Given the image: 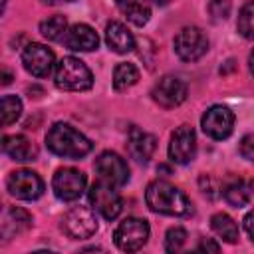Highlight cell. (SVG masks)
Listing matches in <instances>:
<instances>
[{"instance_id":"obj_1","label":"cell","mask_w":254,"mask_h":254,"mask_svg":"<svg viewBox=\"0 0 254 254\" xmlns=\"http://www.w3.org/2000/svg\"><path fill=\"white\" fill-rule=\"evenodd\" d=\"M147 206L157 214L167 216H189L192 214V202L189 196L167 181H153L145 190Z\"/></svg>"},{"instance_id":"obj_2","label":"cell","mask_w":254,"mask_h":254,"mask_svg":"<svg viewBox=\"0 0 254 254\" xmlns=\"http://www.w3.org/2000/svg\"><path fill=\"white\" fill-rule=\"evenodd\" d=\"M46 147L58 157L81 159L93 149V143L69 123L60 121V123H54L46 133Z\"/></svg>"},{"instance_id":"obj_3","label":"cell","mask_w":254,"mask_h":254,"mask_svg":"<svg viewBox=\"0 0 254 254\" xmlns=\"http://www.w3.org/2000/svg\"><path fill=\"white\" fill-rule=\"evenodd\" d=\"M56 85L64 91H87L93 85L91 69L73 56H65L56 65Z\"/></svg>"},{"instance_id":"obj_4","label":"cell","mask_w":254,"mask_h":254,"mask_svg":"<svg viewBox=\"0 0 254 254\" xmlns=\"http://www.w3.org/2000/svg\"><path fill=\"white\" fill-rule=\"evenodd\" d=\"M149 238V222L145 218H125L113 232V242L123 252H137L147 244Z\"/></svg>"},{"instance_id":"obj_5","label":"cell","mask_w":254,"mask_h":254,"mask_svg":"<svg viewBox=\"0 0 254 254\" xmlns=\"http://www.w3.org/2000/svg\"><path fill=\"white\" fill-rule=\"evenodd\" d=\"M173 46H175V54L183 62H196L208 52V38L196 26H185L183 30L177 32Z\"/></svg>"},{"instance_id":"obj_6","label":"cell","mask_w":254,"mask_h":254,"mask_svg":"<svg viewBox=\"0 0 254 254\" xmlns=\"http://www.w3.org/2000/svg\"><path fill=\"white\" fill-rule=\"evenodd\" d=\"M89 202H91L93 210H97L105 220H115L123 210V200H121L119 192L115 190V187H111L109 183H105L101 179H97L91 185Z\"/></svg>"},{"instance_id":"obj_7","label":"cell","mask_w":254,"mask_h":254,"mask_svg":"<svg viewBox=\"0 0 254 254\" xmlns=\"http://www.w3.org/2000/svg\"><path fill=\"white\" fill-rule=\"evenodd\" d=\"M62 230L75 240L89 238L97 232V216L89 206H73L62 218Z\"/></svg>"},{"instance_id":"obj_8","label":"cell","mask_w":254,"mask_h":254,"mask_svg":"<svg viewBox=\"0 0 254 254\" xmlns=\"http://www.w3.org/2000/svg\"><path fill=\"white\" fill-rule=\"evenodd\" d=\"M6 189L12 196L20 200H36L44 194V181L38 173L30 169H18L12 171L6 179Z\"/></svg>"},{"instance_id":"obj_9","label":"cell","mask_w":254,"mask_h":254,"mask_svg":"<svg viewBox=\"0 0 254 254\" xmlns=\"http://www.w3.org/2000/svg\"><path fill=\"white\" fill-rule=\"evenodd\" d=\"M85 185H87L85 175L81 171L73 169V167L58 169L54 179H52L54 194L64 202H71V200L79 198L83 194V190H85Z\"/></svg>"},{"instance_id":"obj_10","label":"cell","mask_w":254,"mask_h":254,"mask_svg":"<svg viewBox=\"0 0 254 254\" xmlns=\"http://www.w3.org/2000/svg\"><path fill=\"white\" fill-rule=\"evenodd\" d=\"M200 127L204 135H208L214 141L228 139L234 129V113L226 105H212L204 111L200 119Z\"/></svg>"},{"instance_id":"obj_11","label":"cell","mask_w":254,"mask_h":254,"mask_svg":"<svg viewBox=\"0 0 254 254\" xmlns=\"http://www.w3.org/2000/svg\"><path fill=\"white\" fill-rule=\"evenodd\" d=\"M93 169L97 173V177L105 183H109L111 187H123L129 181V167L125 163V159H121L117 153L113 151H103L95 163Z\"/></svg>"},{"instance_id":"obj_12","label":"cell","mask_w":254,"mask_h":254,"mask_svg":"<svg viewBox=\"0 0 254 254\" xmlns=\"http://www.w3.org/2000/svg\"><path fill=\"white\" fill-rule=\"evenodd\" d=\"M196 153V135L190 125H179L171 133L169 141V159L177 165H187L194 159Z\"/></svg>"},{"instance_id":"obj_13","label":"cell","mask_w":254,"mask_h":254,"mask_svg":"<svg viewBox=\"0 0 254 254\" xmlns=\"http://www.w3.org/2000/svg\"><path fill=\"white\" fill-rule=\"evenodd\" d=\"M54 62H56L54 52L44 44L32 42L22 50V64L26 71L32 73L34 77H48L54 69Z\"/></svg>"},{"instance_id":"obj_14","label":"cell","mask_w":254,"mask_h":254,"mask_svg":"<svg viewBox=\"0 0 254 254\" xmlns=\"http://www.w3.org/2000/svg\"><path fill=\"white\" fill-rule=\"evenodd\" d=\"M153 101L159 103L165 109L179 107L187 99V83L175 75H163L155 85H153Z\"/></svg>"},{"instance_id":"obj_15","label":"cell","mask_w":254,"mask_h":254,"mask_svg":"<svg viewBox=\"0 0 254 254\" xmlns=\"http://www.w3.org/2000/svg\"><path fill=\"white\" fill-rule=\"evenodd\" d=\"M62 42L71 52H93L99 46V38L95 30L87 24H73L69 30H65Z\"/></svg>"},{"instance_id":"obj_16","label":"cell","mask_w":254,"mask_h":254,"mask_svg":"<svg viewBox=\"0 0 254 254\" xmlns=\"http://www.w3.org/2000/svg\"><path fill=\"white\" fill-rule=\"evenodd\" d=\"M0 149L18 163H30L38 157V147L26 137V135H8L2 139Z\"/></svg>"},{"instance_id":"obj_17","label":"cell","mask_w":254,"mask_h":254,"mask_svg":"<svg viewBox=\"0 0 254 254\" xmlns=\"http://www.w3.org/2000/svg\"><path fill=\"white\" fill-rule=\"evenodd\" d=\"M155 147H157V141L153 135L137 127H131L129 137H127V151L137 163H149V159L155 153Z\"/></svg>"},{"instance_id":"obj_18","label":"cell","mask_w":254,"mask_h":254,"mask_svg":"<svg viewBox=\"0 0 254 254\" xmlns=\"http://www.w3.org/2000/svg\"><path fill=\"white\" fill-rule=\"evenodd\" d=\"M105 42L115 54H127L135 48V38L121 22H109L105 26Z\"/></svg>"},{"instance_id":"obj_19","label":"cell","mask_w":254,"mask_h":254,"mask_svg":"<svg viewBox=\"0 0 254 254\" xmlns=\"http://www.w3.org/2000/svg\"><path fill=\"white\" fill-rule=\"evenodd\" d=\"M222 196L224 200L234 206V208H242L250 202L252 198V183L250 181H244V179H234V181H228L224 187H222Z\"/></svg>"},{"instance_id":"obj_20","label":"cell","mask_w":254,"mask_h":254,"mask_svg":"<svg viewBox=\"0 0 254 254\" xmlns=\"http://www.w3.org/2000/svg\"><path fill=\"white\" fill-rule=\"evenodd\" d=\"M119 12L135 26H145L151 18V6L147 0H115Z\"/></svg>"},{"instance_id":"obj_21","label":"cell","mask_w":254,"mask_h":254,"mask_svg":"<svg viewBox=\"0 0 254 254\" xmlns=\"http://www.w3.org/2000/svg\"><path fill=\"white\" fill-rule=\"evenodd\" d=\"M210 228L228 244L238 242V226L234 222L232 216H228L226 212H216L210 218Z\"/></svg>"},{"instance_id":"obj_22","label":"cell","mask_w":254,"mask_h":254,"mask_svg":"<svg viewBox=\"0 0 254 254\" xmlns=\"http://www.w3.org/2000/svg\"><path fill=\"white\" fill-rule=\"evenodd\" d=\"M139 81V69L135 64H117L113 69V89L115 91H125L131 85H135Z\"/></svg>"},{"instance_id":"obj_23","label":"cell","mask_w":254,"mask_h":254,"mask_svg":"<svg viewBox=\"0 0 254 254\" xmlns=\"http://www.w3.org/2000/svg\"><path fill=\"white\" fill-rule=\"evenodd\" d=\"M22 115V101L18 95H4L0 97V129L12 125Z\"/></svg>"},{"instance_id":"obj_24","label":"cell","mask_w":254,"mask_h":254,"mask_svg":"<svg viewBox=\"0 0 254 254\" xmlns=\"http://www.w3.org/2000/svg\"><path fill=\"white\" fill-rule=\"evenodd\" d=\"M65 30H67V20H65L64 16H60V14L50 16L48 20L40 22V34H42L44 38L52 40V42L62 40L64 34H65Z\"/></svg>"},{"instance_id":"obj_25","label":"cell","mask_w":254,"mask_h":254,"mask_svg":"<svg viewBox=\"0 0 254 254\" xmlns=\"http://www.w3.org/2000/svg\"><path fill=\"white\" fill-rule=\"evenodd\" d=\"M252 18H254V2L248 0L242 8H240V14H238V22H236V28L238 32L246 38V40H252V32H254V26H252Z\"/></svg>"},{"instance_id":"obj_26","label":"cell","mask_w":254,"mask_h":254,"mask_svg":"<svg viewBox=\"0 0 254 254\" xmlns=\"http://www.w3.org/2000/svg\"><path fill=\"white\" fill-rule=\"evenodd\" d=\"M187 242V230L181 226H173L165 234V250L167 252H179Z\"/></svg>"},{"instance_id":"obj_27","label":"cell","mask_w":254,"mask_h":254,"mask_svg":"<svg viewBox=\"0 0 254 254\" xmlns=\"http://www.w3.org/2000/svg\"><path fill=\"white\" fill-rule=\"evenodd\" d=\"M206 6L214 20H224L230 14V0H206Z\"/></svg>"},{"instance_id":"obj_28","label":"cell","mask_w":254,"mask_h":254,"mask_svg":"<svg viewBox=\"0 0 254 254\" xmlns=\"http://www.w3.org/2000/svg\"><path fill=\"white\" fill-rule=\"evenodd\" d=\"M238 153L246 159V161H252L254 159V137L252 135H244L240 145H238Z\"/></svg>"},{"instance_id":"obj_29","label":"cell","mask_w":254,"mask_h":254,"mask_svg":"<svg viewBox=\"0 0 254 254\" xmlns=\"http://www.w3.org/2000/svg\"><path fill=\"white\" fill-rule=\"evenodd\" d=\"M198 185H200V189H202V192H204V194L214 196V181H212V177H210V175H200Z\"/></svg>"},{"instance_id":"obj_30","label":"cell","mask_w":254,"mask_h":254,"mask_svg":"<svg viewBox=\"0 0 254 254\" xmlns=\"http://www.w3.org/2000/svg\"><path fill=\"white\" fill-rule=\"evenodd\" d=\"M196 250H202V252H218L220 250V244L214 242L212 238H202L196 246Z\"/></svg>"},{"instance_id":"obj_31","label":"cell","mask_w":254,"mask_h":254,"mask_svg":"<svg viewBox=\"0 0 254 254\" xmlns=\"http://www.w3.org/2000/svg\"><path fill=\"white\" fill-rule=\"evenodd\" d=\"M244 230H246V236L250 238V240H254L252 238V212H246V216H244Z\"/></svg>"},{"instance_id":"obj_32","label":"cell","mask_w":254,"mask_h":254,"mask_svg":"<svg viewBox=\"0 0 254 254\" xmlns=\"http://www.w3.org/2000/svg\"><path fill=\"white\" fill-rule=\"evenodd\" d=\"M44 4H62V2H71V0H42Z\"/></svg>"},{"instance_id":"obj_33","label":"cell","mask_w":254,"mask_h":254,"mask_svg":"<svg viewBox=\"0 0 254 254\" xmlns=\"http://www.w3.org/2000/svg\"><path fill=\"white\" fill-rule=\"evenodd\" d=\"M171 0H155V4H159V6H165V4H169Z\"/></svg>"},{"instance_id":"obj_34","label":"cell","mask_w":254,"mask_h":254,"mask_svg":"<svg viewBox=\"0 0 254 254\" xmlns=\"http://www.w3.org/2000/svg\"><path fill=\"white\" fill-rule=\"evenodd\" d=\"M6 2H8V0H0V14H2V10H4V6H6Z\"/></svg>"}]
</instances>
